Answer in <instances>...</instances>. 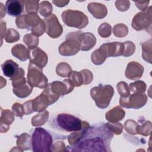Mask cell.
<instances>
[{"mask_svg":"<svg viewBox=\"0 0 152 152\" xmlns=\"http://www.w3.org/2000/svg\"><path fill=\"white\" fill-rule=\"evenodd\" d=\"M113 132L107 124L87 129L76 144L72 145L74 151H109Z\"/></svg>","mask_w":152,"mask_h":152,"instance_id":"obj_1","label":"cell"},{"mask_svg":"<svg viewBox=\"0 0 152 152\" xmlns=\"http://www.w3.org/2000/svg\"><path fill=\"white\" fill-rule=\"evenodd\" d=\"M53 142L51 135L42 128H36L31 137V147L34 151L48 152Z\"/></svg>","mask_w":152,"mask_h":152,"instance_id":"obj_2","label":"cell"},{"mask_svg":"<svg viewBox=\"0 0 152 152\" xmlns=\"http://www.w3.org/2000/svg\"><path fill=\"white\" fill-rule=\"evenodd\" d=\"M113 89L110 85L96 87L91 89V95L96 105L102 109L107 107L113 94Z\"/></svg>","mask_w":152,"mask_h":152,"instance_id":"obj_3","label":"cell"},{"mask_svg":"<svg viewBox=\"0 0 152 152\" xmlns=\"http://www.w3.org/2000/svg\"><path fill=\"white\" fill-rule=\"evenodd\" d=\"M56 123L61 128L68 132H77L82 129V121L69 114H59L56 117Z\"/></svg>","mask_w":152,"mask_h":152,"instance_id":"obj_4","label":"cell"},{"mask_svg":"<svg viewBox=\"0 0 152 152\" xmlns=\"http://www.w3.org/2000/svg\"><path fill=\"white\" fill-rule=\"evenodd\" d=\"M62 18L65 24L69 27L82 28L88 24L87 16L78 11H65L62 13Z\"/></svg>","mask_w":152,"mask_h":152,"instance_id":"obj_5","label":"cell"},{"mask_svg":"<svg viewBox=\"0 0 152 152\" xmlns=\"http://www.w3.org/2000/svg\"><path fill=\"white\" fill-rule=\"evenodd\" d=\"M27 75L28 83L32 87L44 88L47 85V78L42 72V68L37 65L30 63Z\"/></svg>","mask_w":152,"mask_h":152,"instance_id":"obj_6","label":"cell"},{"mask_svg":"<svg viewBox=\"0 0 152 152\" xmlns=\"http://www.w3.org/2000/svg\"><path fill=\"white\" fill-rule=\"evenodd\" d=\"M124 49V43L112 42L102 45L98 50L104 58H106L108 56H118L122 55Z\"/></svg>","mask_w":152,"mask_h":152,"instance_id":"obj_7","label":"cell"},{"mask_svg":"<svg viewBox=\"0 0 152 152\" xmlns=\"http://www.w3.org/2000/svg\"><path fill=\"white\" fill-rule=\"evenodd\" d=\"M1 68L4 75L9 77L11 80L23 77L24 74L23 69L19 68L18 64L11 59L7 60L2 64Z\"/></svg>","mask_w":152,"mask_h":152,"instance_id":"obj_8","label":"cell"},{"mask_svg":"<svg viewBox=\"0 0 152 152\" xmlns=\"http://www.w3.org/2000/svg\"><path fill=\"white\" fill-rule=\"evenodd\" d=\"M147 101V97L145 94H134L128 98L122 97L120 99L121 106L126 108L138 109L144 105Z\"/></svg>","mask_w":152,"mask_h":152,"instance_id":"obj_9","label":"cell"},{"mask_svg":"<svg viewBox=\"0 0 152 152\" xmlns=\"http://www.w3.org/2000/svg\"><path fill=\"white\" fill-rule=\"evenodd\" d=\"M6 9L10 15L16 17L21 14L23 10V5L21 1L9 0L6 2Z\"/></svg>","mask_w":152,"mask_h":152,"instance_id":"obj_10","label":"cell"},{"mask_svg":"<svg viewBox=\"0 0 152 152\" xmlns=\"http://www.w3.org/2000/svg\"><path fill=\"white\" fill-rule=\"evenodd\" d=\"M45 21L46 25V33L49 36L52 31V28H55V29L61 34V33H62V27L60 25L59 23L58 22V18H56L55 15L52 14L48 18H46Z\"/></svg>","mask_w":152,"mask_h":152,"instance_id":"obj_11","label":"cell"},{"mask_svg":"<svg viewBox=\"0 0 152 152\" xmlns=\"http://www.w3.org/2000/svg\"><path fill=\"white\" fill-rule=\"evenodd\" d=\"M128 67L131 68V69L134 70V71H125V75L126 78L135 80L141 77L142 74L143 73L142 71H143V67L139 64L136 63L135 62H131L129 64H128Z\"/></svg>","mask_w":152,"mask_h":152,"instance_id":"obj_12","label":"cell"},{"mask_svg":"<svg viewBox=\"0 0 152 152\" xmlns=\"http://www.w3.org/2000/svg\"><path fill=\"white\" fill-rule=\"evenodd\" d=\"M45 54V53L40 49L37 48L34 50V52H33V59H30V63H32L41 68H43L47 63L48 58L45 57L40 58V57L42 56Z\"/></svg>","mask_w":152,"mask_h":152,"instance_id":"obj_13","label":"cell"},{"mask_svg":"<svg viewBox=\"0 0 152 152\" xmlns=\"http://www.w3.org/2000/svg\"><path fill=\"white\" fill-rule=\"evenodd\" d=\"M78 40L80 44V49L82 50H84L86 42H88L92 48L96 45V37L90 33L81 34L78 36Z\"/></svg>","mask_w":152,"mask_h":152,"instance_id":"obj_14","label":"cell"},{"mask_svg":"<svg viewBox=\"0 0 152 152\" xmlns=\"http://www.w3.org/2000/svg\"><path fill=\"white\" fill-rule=\"evenodd\" d=\"M28 52L26 48L22 45H16L12 49V53L18 59L21 61H26L28 58H30V54L22 52Z\"/></svg>","mask_w":152,"mask_h":152,"instance_id":"obj_15","label":"cell"},{"mask_svg":"<svg viewBox=\"0 0 152 152\" xmlns=\"http://www.w3.org/2000/svg\"><path fill=\"white\" fill-rule=\"evenodd\" d=\"M19 39L20 35L18 34V32L16 30H13L12 28H10L8 30L7 34L5 37V40L7 42L11 43L13 42H15L17 41Z\"/></svg>","mask_w":152,"mask_h":152,"instance_id":"obj_16","label":"cell"},{"mask_svg":"<svg viewBox=\"0 0 152 152\" xmlns=\"http://www.w3.org/2000/svg\"><path fill=\"white\" fill-rule=\"evenodd\" d=\"M129 86H130V88H131V91H134V92H137L138 88H140V89H141V90L142 92L145 91V84L144 82L140 85V86H137L136 82H135L134 83H131Z\"/></svg>","mask_w":152,"mask_h":152,"instance_id":"obj_17","label":"cell"},{"mask_svg":"<svg viewBox=\"0 0 152 152\" xmlns=\"http://www.w3.org/2000/svg\"><path fill=\"white\" fill-rule=\"evenodd\" d=\"M111 33V27L110 25L108 26V27L106 28V29H102L101 28H99V34L102 37H106L110 35Z\"/></svg>","mask_w":152,"mask_h":152,"instance_id":"obj_18","label":"cell"}]
</instances>
